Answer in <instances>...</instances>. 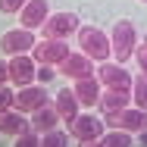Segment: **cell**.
<instances>
[{"mask_svg":"<svg viewBox=\"0 0 147 147\" xmlns=\"http://www.w3.org/2000/svg\"><path fill=\"white\" fill-rule=\"evenodd\" d=\"M78 50H82L85 57L97 59V63H107V59L113 57V44H110V38L97 28V25H85V28H78Z\"/></svg>","mask_w":147,"mask_h":147,"instance_id":"6da1fadb","label":"cell"},{"mask_svg":"<svg viewBox=\"0 0 147 147\" xmlns=\"http://www.w3.org/2000/svg\"><path fill=\"white\" fill-rule=\"evenodd\" d=\"M110 44H113L116 63H125L128 57H135V25L128 19H119L110 31Z\"/></svg>","mask_w":147,"mask_h":147,"instance_id":"7a4b0ae2","label":"cell"},{"mask_svg":"<svg viewBox=\"0 0 147 147\" xmlns=\"http://www.w3.org/2000/svg\"><path fill=\"white\" fill-rule=\"evenodd\" d=\"M103 125H113V128H122V131H147V110L125 107L119 113H107Z\"/></svg>","mask_w":147,"mask_h":147,"instance_id":"3957f363","label":"cell"},{"mask_svg":"<svg viewBox=\"0 0 147 147\" xmlns=\"http://www.w3.org/2000/svg\"><path fill=\"white\" fill-rule=\"evenodd\" d=\"M34 31L31 28H13L6 34H0V50L6 57H19V53H31L34 50Z\"/></svg>","mask_w":147,"mask_h":147,"instance_id":"277c9868","label":"cell"},{"mask_svg":"<svg viewBox=\"0 0 147 147\" xmlns=\"http://www.w3.org/2000/svg\"><path fill=\"white\" fill-rule=\"evenodd\" d=\"M72 50L66 47V41H53V38H44V41H38L34 44V50H31V59L34 63H41V66H59L63 59L69 57Z\"/></svg>","mask_w":147,"mask_h":147,"instance_id":"5b68a950","label":"cell"},{"mask_svg":"<svg viewBox=\"0 0 147 147\" xmlns=\"http://www.w3.org/2000/svg\"><path fill=\"white\" fill-rule=\"evenodd\" d=\"M75 28H78V16L75 13H50L47 22L41 25L44 38H53V41H66Z\"/></svg>","mask_w":147,"mask_h":147,"instance_id":"8992f818","label":"cell"},{"mask_svg":"<svg viewBox=\"0 0 147 147\" xmlns=\"http://www.w3.org/2000/svg\"><path fill=\"white\" fill-rule=\"evenodd\" d=\"M97 82H100L103 88H113V91H131V85H135L122 63H100Z\"/></svg>","mask_w":147,"mask_h":147,"instance_id":"52a82bcc","label":"cell"},{"mask_svg":"<svg viewBox=\"0 0 147 147\" xmlns=\"http://www.w3.org/2000/svg\"><path fill=\"white\" fill-rule=\"evenodd\" d=\"M69 131H72V138H78V141H100L103 138V119L91 116V113H78V119L69 125Z\"/></svg>","mask_w":147,"mask_h":147,"instance_id":"ba28073f","label":"cell"},{"mask_svg":"<svg viewBox=\"0 0 147 147\" xmlns=\"http://www.w3.org/2000/svg\"><path fill=\"white\" fill-rule=\"evenodd\" d=\"M9 78L19 85V88H25L31 85L34 78H38V69H34V59L28 53H19V57H9Z\"/></svg>","mask_w":147,"mask_h":147,"instance_id":"9c48e42d","label":"cell"},{"mask_svg":"<svg viewBox=\"0 0 147 147\" xmlns=\"http://www.w3.org/2000/svg\"><path fill=\"white\" fill-rule=\"evenodd\" d=\"M47 103V91L41 88V85H25V88H19V94H16V110L19 113H34V110H41Z\"/></svg>","mask_w":147,"mask_h":147,"instance_id":"30bf717a","label":"cell"},{"mask_svg":"<svg viewBox=\"0 0 147 147\" xmlns=\"http://www.w3.org/2000/svg\"><path fill=\"white\" fill-rule=\"evenodd\" d=\"M47 16H50L47 0H28V3L22 6V13H19V25L34 31V28H41V25L47 22Z\"/></svg>","mask_w":147,"mask_h":147,"instance_id":"8fae6325","label":"cell"},{"mask_svg":"<svg viewBox=\"0 0 147 147\" xmlns=\"http://www.w3.org/2000/svg\"><path fill=\"white\" fill-rule=\"evenodd\" d=\"M59 75H69V78H88L94 75V59L85 53H69V57L59 63Z\"/></svg>","mask_w":147,"mask_h":147,"instance_id":"7c38bea8","label":"cell"},{"mask_svg":"<svg viewBox=\"0 0 147 147\" xmlns=\"http://www.w3.org/2000/svg\"><path fill=\"white\" fill-rule=\"evenodd\" d=\"M103 85L94 78V75H88V78H75V85H72V91H75V97H78V103L82 107H97V100H100V94H103Z\"/></svg>","mask_w":147,"mask_h":147,"instance_id":"4fadbf2b","label":"cell"},{"mask_svg":"<svg viewBox=\"0 0 147 147\" xmlns=\"http://www.w3.org/2000/svg\"><path fill=\"white\" fill-rule=\"evenodd\" d=\"M57 113H59V119L66 122V125H72L75 119H78V97H75V91L72 88H63L57 94Z\"/></svg>","mask_w":147,"mask_h":147,"instance_id":"5bb4252c","label":"cell"},{"mask_svg":"<svg viewBox=\"0 0 147 147\" xmlns=\"http://www.w3.org/2000/svg\"><path fill=\"white\" fill-rule=\"evenodd\" d=\"M128 100H131V91H113V88H107L103 94H100L97 107H100L103 116H107V113H119V110H125Z\"/></svg>","mask_w":147,"mask_h":147,"instance_id":"9a60e30c","label":"cell"},{"mask_svg":"<svg viewBox=\"0 0 147 147\" xmlns=\"http://www.w3.org/2000/svg\"><path fill=\"white\" fill-rule=\"evenodd\" d=\"M31 128V122H25V116L19 110H3L0 113V135H25Z\"/></svg>","mask_w":147,"mask_h":147,"instance_id":"2e32d148","label":"cell"},{"mask_svg":"<svg viewBox=\"0 0 147 147\" xmlns=\"http://www.w3.org/2000/svg\"><path fill=\"white\" fill-rule=\"evenodd\" d=\"M57 119H59L57 107H47V103H44L41 110H34V113H31V128L44 135V131H50V128H57Z\"/></svg>","mask_w":147,"mask_h":147,"instance_id":"e0dca14e","label":"cell"},{"mask_svg":"<svg viewBox=\"0 0 147 147\" xmlns=\"http://www.w3.org/2000/svg\"><path fill=\"white\" fill-rule=\"evenodd\" d=\"M100 147H131V131H122V128H113L100 138Z\"/></svg>","mask_w":147,"mask_h":147,"instance_id":"ac0fdd59","label":"cell"},{"mask_svg":"<svg viewBox=\"0 0 147 147\" xmlns=\"http://www.w3.org/2000/svg\"><path fill=\"white\" fill-rule=\"evenodd\" d=\"M131 100L138 110H147V75H138L131 85Z\"/></svg>","mask_w":147,"mask_h":147,"instance_id":"d6986e66","label":"cell"},{"mask_svg":"<svg viewBox=\"0 0 147 147\" xmlns=\"http://www.w3.org/2000/svg\"><path fill=\"white\" fill-rule=\"evenodd\" d=\"M66 144H69L66 131H57V128H50V131H44V135H41V147H66Z\"/></svg>","mask_w":147,"mask_h":147,"instance_id":"ffe728a7","label":"cell"},{"mask_svg":"<svg viewBox=\"0 0 147 147\" xmlns=\"http://www.w3.org/2000/svg\"><path fill=\"white\" fill-rule=\"evenodd\" d=\"M13 147H41V138L28 128L25 135H16V144H13Z\"/></svg>","mask_w":147,"mask_h":147,"instance_id":"44dd1931","label":"cell"},{"mask_svg":"<svg viewBox=\"0 0 147 147\" xmlns=\"http://www.w3.org/2000/svg\"><path fill=\"white\" fill-rule=\"evenodd\" d=\"M28 0H0V13H6V16H13V13H22V6H25Z\"/></svg>","mask_w":147,"mask_h":147,"instance_id":"7402d4cb","label":"cell"},{"mask_svg":"<svg viewBox=\"0 0 147 147\" xmlns=\"http://www.w3.org/2000/svg\"><path fill=\"white\" fill-rule=\"evenodd\" d=\"M13 103H16V94L6 88V85H0V113H3V110H9Z\"/></svg>","mask_w":147,"mask_h":147,"instance_id":"603a6c76","label":"cell"},{"mask_svg":"<svg viewBox=\"0 0 147 147\" xmlns=\"http://www.w3.org/2000/svg\"><path fill=\"white\" fill-rule=\"evenodd\" d=\"M135 59H138V66H141V72L147 75V41L141 47H135Z\"/></svg>","mask_w":147,"mask_h":147,"instance_id":"cb8c5ba5","label":"cell"},{"mask_svg":"<svg viewBox=\"0 0 147 147\" xmlns=\"http://www.w3.org/2000/svg\"><path fill=\"white\" fill-rule=\"evenodd\" d=\"M53 75H57V72H53V66H41V69H38V82H50Z\"/></svg>","mask_w":147,"mask_h":147,"instance_id":"d4e9b609","label":"cell"},{"mask_svg":"<svg viewBox=\"0 0 147 147\" xmlns=\"http://www.w3.org/2000/svg\"><path fill=\"white\" fill-rule=\"evenodd\" d=\"M6 78H9V63H3V59H0V85H3Z\"/></svg>","mask_w":147,"mask_h":147,"instance_id":"484cf974","label":"cell"},{"mask_svg":"<svg viewBox=\"0 0 147 147\" xmlns=\"http://www.w3.org/2000/svg\"><path fill=\"white\" fill-rule=\"evenodd\" d=\"M82 147H100V141H82Z\"/></svg>","mask_w":147,"mask_h":147,"instance_id":"4316f807","label":"cell"},{"mask_svg":"<svg viewBox=\"0 0 147 147\" xmlns=\"http://www.w3.org/2000/svg\"><path fill=\"white\" fill-rule=\"evenodd\" d=\"M141 3H147V0H141Z\"/></svg>","mask_w":147,"mask_h":147,"instance_id":"83f0119b","label":"cell"}]
</instances>
